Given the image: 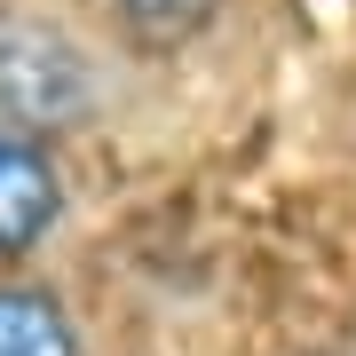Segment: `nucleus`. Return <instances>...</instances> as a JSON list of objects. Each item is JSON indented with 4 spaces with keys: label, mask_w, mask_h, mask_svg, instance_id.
I'll list each match as a JSON object with an SVG mask.
<instances>
[{
    "label": "nucleus",
    "mask_w": 356,
    "mask_h": 356,
    "mask_svg": "<svg viewBox=\"0 0 356 356\" xmlns=\"http://www.w3.org/2000/svg\"><path fill=\"white\" fill-rule=\"evenodd\" d=\"M127 72L88 0H0V127L40 143L88 135L127 95Z\"/></svg>",
    "instance_id": "f257e3e1"
},
{
    "label": "nucleus",
    "mask_w": 356,
    "mask_h": 356,
    "mask_svg": "<svg viewBox=\"0 0 356 356\" xmlns=\"http://www.w3.org/2000/svg\"><path fill=\"white\" fill-rule=\"evenodd\" d=\"M64 214H72V191L56 175L48 143L24 127H0V269L32 261L64 229Z\"/></svg>",
    "instance_id": "f03ea898"
},
{
    "label": "nucleus",
    "mask_w": 356,
    "mask_h": 356,
    "mask_svg": "<svg viewBox=\"0 0 356 356\" xmlns=\"http://www.w3.org/2000/svg\"><path fill=\"white\" fill-rule=\"evenodd\" d=\"M88 16L111 32V48L127 64H166L222 24L229 0H88Z\"/></svg>",
    "instance_id": "7ed1b4c3"
},
{
    "label": "nucleus",
    "mask_w": 356,
    "mask_h": 356,
    "mask_svg": "<svg viewBox=\"0 0 356 356\" xmlns=\"http://www.w3.org/2000/svg\"><path fill=\"white\" fill-rule=\"evenodd\" d=\"M0 356H88V332L64 309V293L0 277Z\"/></svg>",
    "instance_id": "20e7f679"
}]
</instances>
